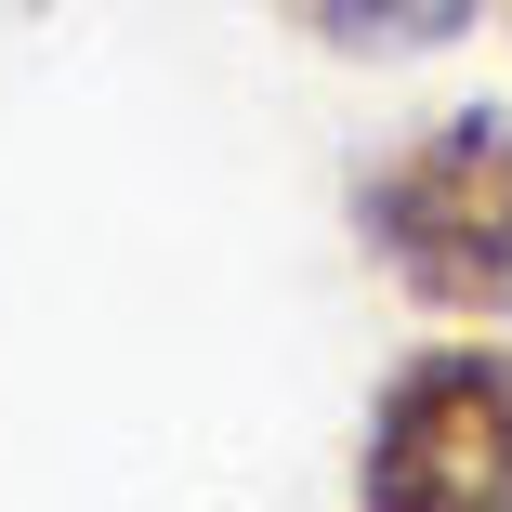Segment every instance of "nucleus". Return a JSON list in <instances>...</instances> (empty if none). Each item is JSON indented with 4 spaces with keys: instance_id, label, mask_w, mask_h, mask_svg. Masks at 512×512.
<instances>
[{
    "instance_id": "1",
    "label": "nucleus",
    "mask_w": 512,
    "mask_h": 512,
    "mask_svg": "<svg viewBox=\"0 0 512 512\" xmlns=\"http://www.w3.org/2000/svg\"><path fill=\"white\" fill-rule=\"evenodd\" d=\"M355 237L434 316H512V119L460 106L355 184Z\"/></svg>"
},
{
    "instance_id": "2",
    "label": "nucleus",
    "mask_w": 512,
    "mask_h": 512,
    "mask_svg": "<svg viewBox=\"0 0 512 512\" xmlns=\"http://www.w3.org/2000/svg\"><path fill=\"white\" fill-rule=\"evenodd\" d=\"M355 512H512V355H407L368 407Z\"/></svg>"
},
{
    "instance_id": "3",
    "label": "nucleus",
    "mask_w": 512,
    "mask_h": 512,
    "mask_svg": "<svg viewBox=\"0 0 512 512\" xmlns=\"http://www.w3.org/2000/svg\"><path fill=\"white\" fill-rule=\"evenodd\" d=\"M289 14L329 53H434V40H460L486 14V0H289Z\"/></svg>"
}]
</instances>
